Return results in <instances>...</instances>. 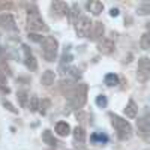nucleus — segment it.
Returning <instances> with one entry per match:
<instances>
[{
    "mask_svg": "<svg viewBox=\"0 0 150 150\" xmlns=\"http://www.w3.org/2000/svg\"><path fill=\"white\" fill-rule=\"evenodd\" d=\"M65 77H66L69 81L75 83V81H78V80L81 78V74H80V71H78L77 68L71 66V68H66V71H65Z\"/></svg>",
    "mask_w": 150,
    "mask_h": 150,
    "instance_id": "obj_15",
    "label": "nucleus"
},
{
    "mask_svg": "<svg viewBox=\"0 0 150 150\" xmlns=\"http://www.w3.org/2000/svg\"><path fill=\"white\" fill-rule=\"evenodd\" d=\"M12 6L14 5H12L11 2H2L0 3V9L2 11H9V9H12Z\"/></svg>",
    "mask_w": 150,
    "mask_h": 150,
    "instance_id": "obj_32",
    "label": "nucleus"
},
{
    "mask_svg": "<svg viewBox=\"0 0 150 150\" xmlns=\"http://www.w3.org/2000/svg\"><path fill=\"white\" fill-rule=\"evenodd\" d=\"M140 45H141V48L143 50H149L150 48V33L147 32V33H144L143 36H141V39H140Z\"/></svg>",
    "mask_w": 150,
    "mask_h": 150,
    "instance_id": "obj_24",
    "label": "nucleus"
},
{
    "mask_svg": "<svg viewBox=\"0 0 150 150\" xmlns=\"http://www.w3.org/2000/svg\"><path fill=\"white\" fill-rule=\"evenodd\" d=\"M104 32H105V27H104V24L101 21L93 23L92 32H90V39L92 41H101L102 36H104Z\"/></svg>",
    "mask_w": 150,
    "mask_h": 150,
    "instance_id": "obj_12",
    "label": "nucleus"
},
{
    "mask_svg": "<svg viewBox=\"0 0 150 150\" xmlns=\"http://www.w3.org/2000/svg\"><path fill=\"white\" fill-rule=\"evenodd\" d=\"M56 134L59 137H68L71 134V126L66 122H57L56 123Z\"/></svg>",
    "mask_w": 150,
    "mask_h": 150,
    "instance_id": "obj_14",
    "label": "nucleus"
},
{
    "mask_svg": "<svg viewBox=\"0 0 150 150\" xmlns=\"http://www.w3.org/2000/svg\"><path fill=\"white\" fill-rule=\"evenodd\" d=\"M125 114H126L129 119H135L137 114H138V108H137V104L132 101V99H129V102H128L126 108H125Z\"/></svg>",
    "mask_w": 150,
    "mask_h": 150,
    "instance_id": "obj_18",
    "label": "nucleus"
},
{
    "mask_svg": "<svg viewBox=\"0 0 150 150\" xmlns=\"http://www.w3.org/2000/svg\"><path fill=\"white\" fill-rule=\"evenodd\" d=\"M74 143L77 144V146H84L86 143V131L83 126H77L74 129Z\"/></svg>",
    "mask_w": 150,
    "mask_h": 150,
    "instance_id": "obj_13",
    "label": "nucleus"
},
{
    "mask_svg": "<svg viewBox=\"0 0 150 150\" xmlns=\"http://www.w3.org/2000/svg\"><path fill=\"white\" fill-rule=\"evenodd\" d=\"M50 107H51V102H50V99H42V101L39 102V112H41V114H45Z\"/></svg>",
    "mask_w": 150,
    "mask_h": 150,
    "instance_id": "obj_26",
    "label": "nucleus"
},
{
    "mask_svg": "<svg viewBox=\"0 0 150 150\" xmlns=\"http://www.w3.org/2000/svg\"><path fill=\"white\" fill-rule=\"evenodd\" d=\"M110 119H111L112 128L116 129L117 137H119L120 140H129L131 137L134 135L132 126H131V123L126 119H123V117L114 114V112H110Z\"/></svg>",
    "mask_w": 150,
    "mask_h": 150,
    "instance_id": "obj_1",
    "label": "nucleus"
},
{
    "mask_svg": "<svg viewBox=\"0 0 150 150\" xmlns=\"http://www.w3.org/2000/svg\"><path fill=\"white\" fill-rule=\"evenodd\" d=\"M69 104L77 108V110H81L84 107V104L87 102V84L81 83V84H75L74 90L66 96Z\"/></svg>",
    "mask_w": 150,
    "mask_h": 150,
    "instance_id": "obj_2",
    "label": "nucleus"
},
{
    "mask_svg": "<svg viewBox=\"0 0 150 150\" xmlns=\"http://www.w3.org/2000/svg\"><path fill=\"white\" fill-rule=\"evenodd\" d=\"M39 99H38V96H30V104H29V107H30V111L32 112H35V111H39Z\"/></svg>",
    "mask_w": 150,
    "mask_h": 150,
    "instance_id": "obj_25",
    "label": "nucleus"
},
{
    "mask_svg": "<svg viewBox=\"0 0 150 150\" xmlns=\"http://www.w3.org/2000/svg\"><path fill=\"white\" fill-rule=\"evenodd\" d=\"M137 12H138L140 15H147L150 14V3H143L138 6V9H137Z\"/></svg>",
    "mask_w": 150,
    "mask_h": 150,
    "instance_id": "obj_29",
    "label": "nucleus"
},
{
    "mask_svg": "<svg viewBox=\"0 0 150 150\" xmlns=\"http://www.w3.org/2000/svg\"><path fill=\"white\" fill-rule=\"evenodd\" d=\"M5 83H6V75L0 71V84H5Z\"/></svg>",
    "mask_w": 150,
    "mask_h": 150,
    "instance_id": "obj_35",
    "label": "nucleus"
},
{
    "mask_svg": "<svg viewBox=\"0 0 150 150\" xmlns=\"http://www.w3.org/2000/svg\"><path fill=\"white\" fill-rule=\"evenodd\" d=\"M114 41L110 39V38H104L102 41H99L98 44V51L101 53V54H105V56H110L112 51H114Z\"/></svg>",
    "mask_w": 150,
    "mask_h": 150,
    "instance_id": "obj_8",
    "label": "nucleus"
},
{
    "mask_svg": "<svg viewBox=\"0 0 150 150\" xmlns=\"http://www.w3.org/2000/svg\"><path fill=\"white\" fill-rule=\"evenodd\" d=\"M27 30L29 33H32V32H48L50 29L45 24V21L41 18L39 12H36V14L27 15Z\"/></svg>",
    "mask_w": 150,
    "mask_h": 150,
    "instance_id": "obj_4",
    "label": "nucleus"
},
{
    "mask_svg": "<svg viewBox=\"0 0 150 150\" xmlns=\"http://www.w3.org/2000/svg\"><path fill=\"white\" fill-rule=\"evenodd\" d=\"M57 50H59V42L53 36H45L42 41V56L47 62H54L57 57Z\"/></svg>",
    "mask_w": 150,
    "mask_h": 150,
    "instance_id": "obj_3",
    "label": "nucleus"
},
{
    "mask_svg": "<svg viewBox=\"0 0 150 150\" xmlns=\"http://www.w3.org/2000/svg\"><path fill=\"white\" fill-rule=\"evenodd\" d=\"M23 51H24V62H26V66L30 71H36L38 69V62H36L35 56L32 54L30 48L27 45H23Z\"/></svg>",
    "mask_w": 150,
    "mask_h": 150,
    "instance_id": "obj_10",
    "label": "nucleus"
},
{
    "mask_svg": "<svg viewBox=\"0 0 150 150\" xmlns=\"http://www.w3.org/2000/svg\"><path fill=\"white\" fill-rule=\"evenodd\" d=\"M0 27L5 29V30H11V32L17 30V24H15V20L12 17V14H2L0 15Z\"/></svg>",
    "mask_w": 150,
    "mask_h": 150,
    "instance_id": "obj_9",
    "label": "nucleus"
},
{
    "mask_svg": "<svg viewBox=\"0 0 150 150\" xmlns=\"http://www.w3.org/2000/svg\"><path fill=\"white\" fill-rule=\"evenodd\" d=\"M0 92H2V93H5V95H8L11 90H9V87H6L5 84H0Z\"/></svg>",
    "mask_w": 150,
    "mask_h": 150,
    "instance_id": "obj_33",
    "label": "nucleus"
},
{
    "mask_svg": "<svg viewBox=\"0 0 150 150\" xmlns=\"http://www.w3.org/2000/svg\"><path fill=\"white\" fill-rule=\"evenodd\" d=\"M137 78L140 83H146L150 78V59L149 57H140L138 65H137Z\"/></svg>",
    "mask_w": 150,
    "mask_h": 150,
    "instance_id": "obj_5",
    "label": "nucleus"
},
{
    "mask_svg": "<svg viewBox=\"0 0 150 150\" xmlns=\"http://www.w3.org/2000/svg\"><path fill=\"white\" fill-rule=\"evenodd\" d=\"M96 105H98L99 108H105V107L108 105V99H107V96L99 95V96L96 98Z\"/></svg>",
    "mask_w": 150,
    "mask_h": 150,
    "instance_id": "obj_27",
    "label": "nucleus"
},
{
    "mask_svg": "<svg viewBox=\"0 0 150 150\" xmlns=\"http://www.w3.org/2000/svg\"><path fill=\"white\" fill-rule=\"evenodd\" d=\"M54 80H56V74H54V71H51V69H48V71H45L44 74H42V77H41V83L44 84V86H51V84H54Z\"/></svg>",
    "mask_w": 150,
    "mask_h": 150,
    "instance_id": "obj_16",
    "label": "nucleus"
},
{
    "mask_svg": "<svg viewBox=\"0 0 150 150\" xmlns=\"http://www.w3.org/2000/svg\"><path fill=\"white\" fill-rule=\"evenodd\" d=\"M90 140L95 143V144H107L108 143V137H107V134H104V132H95V134H92V137H90Z\"/></svg>",
    "mask_w": 150,
    "mask_h": 150,
    "instance_id": "obj_20",
    "label": "nucleus"
},
{
    "mask_svg": "<svg viewBox=\"0 0 150 150\" xmlns=\"http://www.w3.org/2000/svg\"><path fill=\"white\" fill-rule=\"evenodd\" d=\"M17 98H18V102H20L21 107H27V101H30V96L26 92H24V90L18 92L17 93Z\"/></svg>",
    "mask_w": 150,
    "mask_h": 150,
    "instance_id": "obj_22",
    "label": "nucleus"
},
{
    "mask_svg": "<svg viewBox=\"0 0 150 150\" xmlns=\"http://www.w3.org/2000/svg\"><path fill=\"white\" fill-rule=\"evenodd\" d=\"M72 60H74V56L71 54V51H69V50H65L63 56H62V66H63L65 63H71Z\"/></svg>",
    "mask_w": 150,
    "mask_h": 150,
    "instance_id": "obj_28",
    "label": "nucleus"
},
{
    "mask_svg": "<svg viewBox=\"0 0 150 150\" xmlns=\"http://www.w3.org/2000/svg\"><path fill=\"white\" fill-rule=\"evenodd\" d=\"M104 81H105L107 86L114 87V86H117V84L120 83V78H119V75H116V74H107L105 78H104Z\"/></svg>",
    "mask_w": 150,
    "mask_h": 150,
    "instance_id": "obj_21",
    "label": "nucleus"
},
{
    "mask_svg": "<svg viewBox=\"0 0 150 150\" xmlns=\"http://www.w3.org/2000/svg\"><path fill=\"white\" fill-rule=\"evenodd\" d=\"M147 29L150 30V23H147Z\"/></svg>",
    "mask_w": 150,
    "mask_h": 150,
    "instance_id": "obj_36",
    "label": "nucleus"
},
{
    "mask_svg": "<svg viewBox=\"0 0 150 150\" xmlns=\"http://www.w3.org/2000/svg\"><path fill=\"white\" fill-rule=\"evenodd\" d=\"M42 141H44L45 144H48V146H51V147H56V146L59 144V141L54 138V135L50 132L48 129H45V131L42 132Z\"/></svg>",
    "mask_w": 150,
    "mask_h": 150,
    "instance_id": "obj_19",
    "label": "nucleus"
},
{
    "mask_svg": "<svg viewBox=\"0 0 150 150\" xmlns=\"http://www.w3.org/2000/svg\"><path fill=\"white\" fill-rule=\"evenodd\" d=\"M110 15H111V17H117V15H119V9H117V8H111Z\"/></svg>",
    "mask_w": 150,
    "mask_h": 150,
    "instance_id": "obj_34",
    "label": "nucleus"
},
{
    "mask_svg": "<svg viewBox=\"0 0 150 150\" xmlns=\"http://www.w3.org/2000/svg\"><path fill=\"white\" fill-rule=\"evenodd\" d=\"M87 8H89V11L92 12L93 15H101V14H102V11H104V3H102V2H98V0H95V2L87 3Z\"/></svg>",
    "mask_w": 150,
    "mask_h": 150,
    "instance_id": "obj_17",
    "label": "nucleus"
},
{
    "mask_svg": "<svg viewBox=\"0 0 150 150\" xmlns=\"http://www.w3.org/2000/svg\"><path fill=\"white\" fill-rule=\"evenodd\" d=\"M69 6L65 2H53L51 3V17L54 18H62L69 15Z\"/></svg>",
    "mask_w": 150,
    "mask_h": 150,
    "instance_id": "obj_7",
    "label": "nucleus"
},
{
    "mask_svg": "<svg viewBox=\"0 0 150 150\" xmlns=\"http://www.w3.org/2000/svg\"><path fill=\"white\" fill-rule=\"evenodd\" d=\"M2 104H3V107L8 110V111H11L12 112V114H18V110L14 107V105H12L9 101H6V99H3V101H2Z\"/></svg>",
    "mask_w": 150,
    "mask_h": 150,
    "instance_id": "obj_30",
    "label": "nucleus"
},
{
    "mask_svg": "<svg viewBox=\"0 0 150 150\" xmlns=\"http://www.w3.org/2000/svg\"><path fill=\"white\" fill-rule=\"evenodd\" d=\"M69 15H71V21L75 24V23H77L78 21V15H80V6L77 5V3H74L72 5V8H71V12H69Z\"/></svg>",
    "mask_w": 150,
    "mask_h": 150,
    "instance_id": "obj_23",
    "label": "nucleus"
},
{
    "mask_svg": "<svg viewBox=\"0 0 150 150\" xmlns=\"http://www.w3.org/2000/svg\"><path fill=\"white\" fill-rule=\"evenodd\" d=\"M92 26H93V23L90 21L89 17H80L78 21L75 23V32H77L80 38H87V36H90Z\"/></svg>",
    "mask_w": 150,
    "mask_h": 150,
    "instance_id": "obj_6",
    "label": "nucleus"
},
{
    "mask_svg": "<svg viewBox=\"0 0 150 150\" xmlns=\"http://www.w3.org/2000/svg\"><path fill=\"white\" fill-rule=\"evenodd\" d=\"M29 39L33 41V42H41L42 44V41L45 39V38L41 36V35H38V33H29Z\"/></svg>",
    "mask_w": 150,
    "mask_h": 150,
    "instance_id": "obj_31",
    "label": "nucleus"
},
{
    "mask_svg": "<svg viewBox=\"0 0 150 150\" xmlns=\"http://www.w3.org/2000/svg\"><path fill=\"white\" fill-rule=\"evenodd\" d=\"M137 128L143 135L150 137V114H146L144 117L137 120Z\"/></svg>",
    "mask_w": 150,
    "mask_h": 150,
    "instance_id": "obj_11",
    "label": "nucleus"
}]
</instances>
